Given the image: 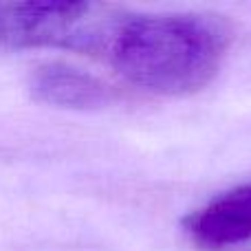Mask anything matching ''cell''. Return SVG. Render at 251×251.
I'll return each mask as SVG.
<instances>
[{
    "mask_svg": "<svg viewBox=\"0 0 251 251\" xmlns=\"http://www.w3.org/2000/svg\"><path fill=\"white\" fill-rule=\"evenodd\" d=\"M2 25H4V2H0V42H2Z\"/></svg>",
    "mask_w": 251,
    "mask_h": 251,
    "instance_id": "5",
    "label": "cell"
},
{
    "mask_svg": "<svg viewBox=\"0 0 251 251\" xmlns=\"http://www.w3.org/2000/svg\"><path fill=\"white\" fill-rule=\"evenodd\" d=\"M231 42V25L212 13H124L106 57L132 86L185 97L216 77Z\"/></svg>",
    "mask_w": 251,
    "mask_h": 251,
    "instance_id": "1",
    "label": "cell"
},
{
    "mask_svg": "<svg viewBox=\"0 0 251 251\" xmlns=\"http://www.w3.org/2000/svg\"><path fill=\"white\" fill-rule=\"evenodd\" d=\"M122 16L124 13L115 9L93 2H13L4 4L2 42L53 47L106 57Z\"/></svg>",
    "mask_w": 251,
    "mask_h": 251,
    "instance_id": "2",
    "label": "cell"
},
{
    "mask_svg": "<svg viewBox=\"0 0 251 251\" xmlns=\"http://www.w3.org/2000/svg\"><path fill=\"white\" fill-rule=\"evenodd\" d=\"M31 91L44 104L69 110H97L113 100V91L106 82L64 62L38 66L31 77Z\"/></svg>",
    "mask_w": 251,
    "mask_h": 251,
    "instance_id": "4",
    "label": "cell"
},
{
    "mask_svg": "<svg viewBox=\"0 0 251 251\" xmlns=\"http://www.w3.org/2000/svg\"><path fill=\"white\" fill-rule=\"evenodd\" d=\"M187 240L199 249L216 251L251 240V183L214 196L183 221Z\"/></svg>",
    "mask_w": 251,
    "mask_h": 251,
    "instance_id": "3",
    "label": "cell"
}]
</instances>
